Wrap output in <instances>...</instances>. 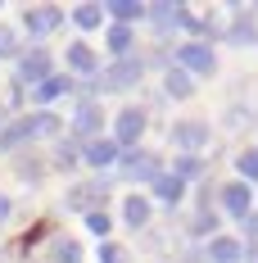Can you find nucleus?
I'll return each instance as SVG.
<instances>
[{
	"label": "nucleus",
	"instance_id": "f257e3e1",
	"mask_svg": "<svg viewBox=\"0 0 258 263\" xmlns=\"http://www.w3.org/2000/svg\"><path fill=\"white\" fill-rule=\"evenodd\" d=\"M177 64H181V73H195V78L217 73V54H213V46H204V41H181L177 46Z\"/></svg>",
	"mask_w": 258,
	"mask_h": 263
},
{
	"label": "nucleus",
	"instance_id": "f03ea898",
	"mask_svg": "<svg viewBox=\"0 0 258 263\" xmlns=\"http://www.w3.org/2000/svg\"><path fill=\"white\" fill-rule=\"evenodd\" d=\"M172 145H177L181 155H200V150L208 145V123H200V118L172 123Z\"/></svg>",
	"mask_w": 258,
	"mask_h": 263
},
{
	"label": "nucleus",
	"instance_id": "7ed1b4c3",
	"mask_svg": "<svg viewBox=\"0 0 258 263\" xmlns=\"http://www.w3.org/2000/svg\"><path fill=\"white\" fill-rule=\"evenodd\" d=\"M18 78L32 82V86H41V82L50 78V50H46V46L23 50V54H18Z\"/></svg>",
	"mask_w": 258,
	"mask_h": 263
},
{
	"label": "nucleus",
	"instance_id": "20e7f679",
	"mask_svg": "<svg viewBox=\"0 0 258 263\" xmlns=\"http://www.w3.org/2000/svg\"><path fill=\"white\" fill-rule=\"evenodd\" d=\"M141 73H145V64L127 54V59H118V64L100 78V86H104V91H127V86H136V82H141Z\"/></svg>",
	"mask_w": 258,
	"mask_h": 263
},
{
	"label": "nucleus",
	"instance_id": "39448f33",
	"mask_svg": "<svg viewBox=\"0 0 258 263\" xmlns=\"http://www.w3.org/2000/svg\"><path fill=\"white\" fill-rule=\"evenodd\" d=\"M145 123H150V118H145L141 109H123V114H118V123H113V141H118L123 150H131V145L145 136Z\"/></svg>",
	"mask_w": 258,
	"mask_h": 263
},
{
	"label": "nucleus",
	"instance_id": "423d86ee",
	"mask_svg": "<svg viewBox=\"0 0 258 263\" xmlns=\"http://www.w3.org/2000/svg\"><path fill=\"white\" fill-rule=\"evenodd\" d=\"M222 209L231 213L235 222H240L245 213H254V191H249V182H227L222 186Z\"/></svg>",
	"mask_w": 258,
	"mask_h": 263
},
{
	"label": "nucleus",
	"instance_id": "0eeeda50",
	"mask_svg": "<svg viewBox=\"0 0 258 263\" xmlns=\"http://www.w3.org/2000/svg\"><path fill=\"white\" fill-rule=\"evenodd\" d=\"M59 23H64V9H54V5H36V9L23 14V27L32 32V36H50Z\"/></svg>",
	"mask_w": 258,
	"mask_h": 263
},
{
	"label": "nucleus",
	"instance_id": "6e6552de",
	"mask_svg": "<svg viewBox=\"0 0 258 263\" xmlns=\"http://www.w3.org/2000/svg\"><path fill=\"white\" fill-rule=\"evenodd\" d=\"M123 168H127V177H136V182H154L158 173H163V163L154 155H145V150H123Z\"/></svg>",
	"mask_w": 258,
	"mask_h": 263
},
{
	"label": "nucleus",
	"instance_id": "1a4fd4ad",
	"mask_svg": "<svg viewBox=\"0 0 258 263\" xmlns=\"http://www.w3.org/2000/svg\"><path fill=\"white\" fill-rule=\"evenodd\" d=\"M82 159H86L91 168H109V163H118V159H123V145H118L113 136H109V141H104V136H95V141H86Z\"/></svg>",
	"mask_w": 258,
	"mask_h": 263
},
{
	"label": "nucleus",
	"instance_id": "9d476101",
	"mask_svg": "<svg viewBox=\"0 0 258 263\" xmlns=\"http://www.w3.org/2000/svg\"><path fill=\"white\" fill-rule=\"evenodd\" d=\"M240 240L235 236H213L208 240V263H240Z\"/></svg>",
	"mask_w": 258,
	"mask_h": 263
},
{
	"label": "nucleus",
	"instance_id": "9b49d317",
	"mask_svg": "<svg viewBox=\"0 0 258 263\" xmlns=\"http://www.w3.org/2000/svg\"><path fill=\"white\" fill-rule=\"evenodd\" d=\"M73 127H77V136H91L95 141V132L104 127V114H100V105H77V118H73Z\"/></svg>",
	"mask_w": 258,
	"mask_h": 263
},
{
	"label": "nucleus",
	"instance_id": "f8f14e48",
	"mask_svg": "<svg viewBox=\"0 0 258 263\" xmlns=\"http://www.w3.org/2000/svg\"><path fill=\"white\" fill-rule=\"evenodd\" d=\"M68 68L86 78V73H95V68H100V59H95V50H91L86 41H73V46H68Z\"/></svg>",
	"mask_w": 258,
	"mask_h": 263
},
{
	"label": "nucleus",
	"instance_id": "ddd939ff",
	"mask_svg": "<svg viewBox=\"0 0 258 263\" xmlns=\"http://www.w3.org/2000/svg\"><path fill=\"white\" fill-rule=\"evenodd\" d=\"M100 200H109V182H91V186H73V191H68V204H73V209L100 204Z\"/></svg>",
	"mask_w": 258,
	"mask_h": 263
},
{
	"label": "nucleus",
	"instance_id": "4468645a",
	"mask_svg": "<svg viewBox=\"0 0 258 263\" xmlns=\"http://www.w3.org/2000/svg\"><path fill=\"white\" fill-rule=\"evenodd\" d=\"M150 213H154V209H150V200H145V195H127V200H123V222L136 227V232L150 222Z\"/></svg>",
	"mask_w": 258,
	"mask_h": 263
},
{
	"label": "nucleus",
	"instance_id": "2eb2a0df",
	"mask_svg": "<svg viewBox=\"0 0 258 263\" xmlns=\"http://www.w3.org/2000/svg\"><path fill=\"white\" fill-rule=\"evenodd\" d=\"M150 186H154V195L163 200V204H177L181 195H186V182H181L177 173H158V177H154Z\"/></svg>",
	"mask_w": 258,
	"mask_h": 263
},
{
	"label": "nucleus",
	"instance_id": "dca6fc26",
	"mask_svg": "<svg viewBox=\"0 0 258 263\" xmlns=\"http://www.w3.org/2000/svg\"><path fill=\"white\" fill-rule=\"evenodd\" d=\"M104 9H109V14H113L123 27H131L136 18H145V5H141V0H109Z\"/></svg>",
	"mask_w": 258,
	"mask_h": 263
},
{
	"label": "nucleus",
	"instance_id": "f3484780",
	"mask_svg": "<svg viewBox=\"0 0 258 263\" xmlns=\"http://www.w3.org/2000/svg\"><path fill=\"white\" fill-rule=\"evenodd\" d=\"M23 141H32V118H18V123H9L0 132V150H18Z\"/></svg>",
	"mask_w": 258,
	"mask_h": 263
},
{
	"label": "nucleus",
	"instance_id": "a211bd4d",
	"mask_svg": "<svg viewBox=\"0 0 258 263\" xmlns=\"http://www.w3.org/2000/svg\"><path fill=\"white\" fill-rule=\"evenodd\" d=\"M227 41H235V46L258 41V23H254V18H245V14H235V23L227 27Z\"/></svg>",
	"mask_w": 258,
	"mask_h": 263
},
{
	"label": "nucleus",
	"instance_id": "6ab92c4d",
	"mask_svg": "<svg viewBox=\"0 0 258 263\" xmlns=\"http://www.w3.org/2000/svg\"><path fill=\"white\" fill-rule=\"evenodd\" d=\"M50 263H82V245L73 236H59L50 245Z\"/></svg>",
	"mask_w": 258,
	"mask_h": 263
},
{
	"label": "nucleus",
	"instance_id": "aec40b11",
	"mask_svg": "<svg viewBox=\"0 0 258 263\" xmlns=\"http://www.w3.org/2000/svg\"><path fill=\"white\" fill-rule=\"evenodd\" d=\"M131 41H136V32H131V27H123V23L109 27V50L118 54V59H127V54H131Z\"/></svg>",
	"mask_w": 258,
	"mask_h": 263
},
{
	"label": "nucleus",
	"instance_id": "412c9836",
	"mask_svg": "<svg viewBox=\"0 0 258 263\" xmlns=\"http://www.w3.org/2000/svg\"><path fill=\"white\" fill-rule=\"evenodd\" d=\"M163 86H168V96H177V100H190V91H195V82H190V73H181L177 64H172V73L163 78Z\"/></svg>",
	"mask_w": 258,
	"mask_h": 263
},
{
	"label": "nucleus",
	"instance_id": "4be33fe9",
	"mask_svg": "<svg viewBox=\"0 0 258 263\" xmlns=\"http://www.w3.org/2000/svg\"><path fill=\"white\" fill-rule=\"evenodd\" d=\"M73 23L86 27V32H91V27H100V23H104V5H77V9H73Z\"/></svg>",
	"mask_w": 258,
	"mask_h": 263
},
{
	"label": "nucleus",
	"instance_id": "5701e85b",
	"mask_svg": "<svg viewBox=\"0 0 258 263\" xmlns=\"http://www.w3.org/2000/svg\"><path fill=\"white\" fill-rule=\"evenodd\" d=\"M64 91H73V82H68V78H46L41 86H36V100H46V105H50V100H59Z\"/></svg>",
	"mask_w": 258,
	"mask_h": 263
},
{
	"label": "nucleus",
	"instance_id": "b1692460",
	"mask_svg": "<svg viewBox=\"0 0 258 263\" xmlns=\"http://www.w3.org/2000/svg\"><path fill=\"white\" fill-rule=\"evenodd\" d=\"M235 168H240V177H245V182H258V145L235 159Z\"/></svg>",
	"mask_w": 258,
	"mask_h": 263
},
{
	"label": "nucleus",
	"instance_id": "393cba45",
	"mask_svg": "<svg viewBox=\"0 0 258 263\" xmlns=\"http://www.w3.org/2000/svg\"><path fill=\"white\" fill-rule=\"evenodd\" d=\"M190 232H195V236H208V232L217 236V218H213V213H208V209H200V213H195V218H190Z\"/></svg>",
	"mask_w": 258,
	"mask_h": 263
},
{
	"label": "nucleus",
	"instance_id": "a878e982",
	"mask_svg": "<svg viewBox=\"0 0 258 263\" xmlns=\"http://www.w3.org/2000/svg\"><path fill=\"white\" fill-rule=\"evenodd\" d=\"M54 132H59L54 114H32V136H54Z\"/></svg>",
	"mask_w": 258,
	"mask_h": 263
},
{
	"label": "nucleus",
	"instance_id": "bb28decb",
	"mask_svg": "<svg viewBox=\"0 0 258 263\" xmlns=\"http://www.w3.org/2000/svg\"><path fill=\"white\" fill-rule=\"evenodd\" d=\"M86 227H91L95 236H109V227H113V218H109L104 209H91V213H86Z\"/></svg>",
	"mask_w": 258,
	"mask_h": 263
},
{
	"label": "nucleus",
	"instance_id": "cd10ccee",
	"mask_svg": "<svg viewBox=\"0 0 258 263\" xmlns=\"http://www.w3.org/2000/svg\"><path fill=\"white\" fill-rule=\"evenodd\" d=\"M200 173H204V163H200L195 155H181L177 159V177H181V182H186V177H200Z\"/></svg>",
	"mask_w": 258,
	"mask_h": 263
},
{
	"label": "nucleus",
	"instance_id": "c85d7f7f",
	"mask_svg": "<svg viewBox=\"0 0 258 263\" xmlns=\"http://www.w3.org/2000/svg\"><path fill=\"white\" fill-rule=\"evenodd\" d=\"M100 263H123V250L118 245H100Z\"/></svg>",
	"mask_w": 258,
	"mask_h": 263
},
{
	"label": "nucleus",
	"instance_id": "c756f323",
	"mask_svg": "<svg viewBox=\"0 0 258 263\" xmlns=\"http://www.w3.org/2000/svg\"><path fill=\"white\" fill-rule=\"evenodd\" d=\"M240 232H245V236H258V213H245V218H240Z\"/></svg>",
	"mask_w": 258,
	"mask_h": 263
},
{
	"label": "nucleus",
	"instance_id": "7c9ffc66",
	"mask_svg": "<svg viewBox=\"0 0 258 263\" xmlns=\"http://www.w3.org/2000/svg\"><path fill=\"white\" fill-rule=\"evenodd\" d=\"M54 159H59V168H68V163H77V150H68V145H64Z\"/></svg>",
	"mask_w": 258,
	"mask_h": 263
},
{
	"label": "nucleus",
	"instance_id": "2f4dec72",
	"mask_svg": "<svg viewBox=\"0 0 258 263\" xmlns=\"http://www.w3.org/2000/svg\"><path fill=\"white\" fill-rule=\"evenodd\" d=\"M240 259H245V263H258V240H254V245H245V250H240Z\"/></svg>",
	"mask_w": 258,
	"mask_h": 263
},
{
	"label": "nucleus",
	"instance_id": "473e14b6",
	"mask_svg": "<svg viewBox=\"0 0 258 263\" xmlns=\"http://www.w3.org/2000/svg\"><path fill=\"white\" fill-rule=\"evenodd\" d=\"M5 218H9V200L0 195V222H5Z\"/></svg>",
	"mask_w": 258,
	"mask_h": 263
}]
</instances>
